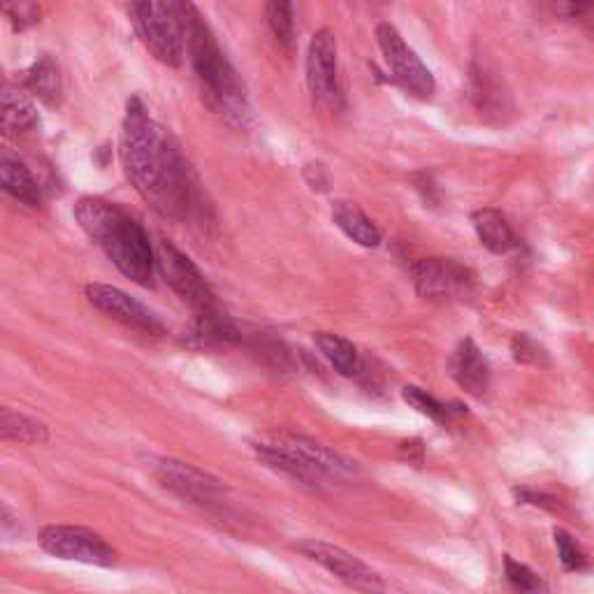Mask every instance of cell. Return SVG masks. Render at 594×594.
<instances>
[{
  "label": "cell",
  "mask_w": 594,
  "mask_h": 594,
  "mask_svg": "<svg viewBox=\"0 0 594 594\" xmlns=\"http://www.w3.org/2000/svg\"><path fill=\"white\" fill-rule=\"evenodd\" d=\"M121 163L126 177L153 212L172 221H188L198 214L200 194L194 170L140 98H130L126 107Z\"/></svg>",
  "instance_id": "cell-1"
},
{
  "label": "cell",
  "mask_w": 594,
  "mask_h": 594,
  "mask_svg": "<svg viewBox=\"0 0 594 594\" xmlns=\"http://www.w3.org/2000/svg\"><path fill=\"white\" fill-rule=\"evenodd\" d=\"M186 31V51L196 72L205 105L228 124L244 128L252 121V105L237 70L225 59L217 35L194 3H179Z\"/></svg>",
  "instance_id": "cell-2"
},
{
  "label": "cell",
  "mask_w": 594,
  "mask_h": 594,
  "mask_svg": "<svg viewBox=\"0 0 594 594\" xmlns=\"http://www.w3.org/2000/svg\"><path fill=\"white\" fill-rule=\"evenodd\" d=\"M74 219L126 279L144 289L153 286L159 267L156 248L138 219L103 198H82L74 205Z\"/></svg>",
  "instance_id": "cell-3"
},
{
  "label": "cell",
  "mask_w": 594,
  "mask_h": 594,
  "mask_svg": "<svg viewBox=\"0 0 594 594\" xmlns=\"http://www.w3.org/2000/svg\"><path fill=\"white\" fill-rule=\"evenodd\" d=\"M130 14L132 22H136L138 35L153 54V59L163 66L179 68L186 54V31L179 3L144 0V3H132Z\"/></svg>",
  "instance_id": "cell-4"
},
{
  "label": "cell",
  "mask_w": 594,
  "mask_h": 594,
  "mask_svg": "<svg viewBox=\"0 0 594 594\" xmlns=\"http://www.w3.org/2000/svg\"><path fill=\"white\" fill-rule=\"evenodd\" d=\"M156 265H159V272L163 275L170 289L175 291L179 295V300L186 302L190 310H194V316L219 310L221 304H219L214 291L209 289L205 277L200 275L196 263L190 260L186 254H182L175 244L167 242V240L159 242Z\"/></svg>",
  "instance_id": "cell-5"
},
{
  "label": "cell",
  "mask_w": 594,
  "mask_h": 594,
  "mask_svg": "<svg viewBox=\"0 0 594 594\" xmlns=\"http://www.w3.org/2000/svg\"><path fill=\"white\" fill-rule=\"evenodd\" d=\"M298 550L306 560L321 564L328 569L335 579H339L343 585L360 592V594H386L388 585L383 581L381 573L372 569L368 562L356 558L353 552L343 550L335 544L321 541V539H304L298 544Z\"/></svg>",
  "instance_id": "cell-6"
},
{
  "label": "cell",
  "mask_w": 594,
  "mask_h": 594,
  "mask_svg": "<svg viewBox=\"0 0 594 594\" xmlns=\"http://www.w3.org/2000/svg\"><path fill=\"white\" fill-rule=\"evenodd\" d=\"M40 548L54 558L82 562L93 567H114L117 564V550H114L98 532L72 525H49L37 536Z\"/></svg>",
  "instance_id": "cell-7"
},
{
  "label": "cell",
  "mask_w": 594,
  "mask_h": 594,
  "mask_svg": "<svg viewBox=\"0 0 594 594\" xmlns=\"http://www.w3.org/2000/svg\"><path fill=\"white\" fill-rule=\"evenodd\" d=\"M376 43L395 77V82L401 89H407L411 95H416V98H432L436 84L430 68L418 59V54L405 43V37L399 35L393 24L381 22L376 26Z\"/></svg>",
  "instance_id": "cell-8"
},
{
  "label": "cell",
  "mask_w": 594,
  "mask_h": 594,
  "mask_svg": "<svg viewBox=\"0 0 594 594\" xmlns=\"http://www.w3.org/2000/svg\"><path fill=\"white\" fill-rule=\"evenodd\" d=\"M151 471L163 488L175 492L177 497H182V500L190 504L217 509L225 500V486L221 478L207 474L194 465L179 463V459H172V457L153 459Z\"/></svg>",
  "instance_id": "cell-9"
},
{
  "label": "cell",
  "mask_w": 594,
  "mask_h": 594,
  "mask_svg": "<svg viewBox=\"0 0 594 594\" xmlns=\"http://www.w3.org/2000/svg\"><path fill=\"white\" fill-rule=\"evenodd\" d=\"M306 86H310L312 98L321 107L330 112H339L343 107L337 40L328 28H321L310 43V51H306Z\"/></svg>",
  "instance_id": "cell-10"
},
{
  "label": "cell",
  "mask_w": 594,
  "mask_h": 594,
  "mask_svg": "<svg viewBox=\"0 0 594 594\" xmlns=\"http://www.w3.org/2000/svg\"><path fill=\"white\" fill-rule=\"evenodd\" d=\"M86 298L95 306V310L103 312L105 316L119 321L126 328L138 330L142 335H165V325L161 316L149 310V306L136 298H130L117 286L107 283H89L86 286Z\"/></svg>",
  "instance_id": "cell-11"
},
{
  "label": "cell",
  "mask_w": 594,
  "mask_h": 594,
  "mask_svg": "<svg viewBox=\"0 0 594 594\" xmlns=\"http://www.w3.org/2000/svg\"><path fill=\"white\" fill-rule=\"evenodd\" d=\"M416 293L426 300H455L471 291L474 275L451 258H420L411 265Z\"/></svg>",
  "instance_id": "cell-12"
},
{
  "label": "cell",
  "mask_w": 594,
  "mask_h": 594,
  "mask_svg": "<svg viewBox=\"0 0 594 594\" xmlns=\"http://www.w3.org/2000/svg\"><path fill=\"white\" fill-rule=\"evenodd\" d=\"M260 442L298 457L300 463H304L306 467L321 474L325 481H330V478H343L353 471L351 459H347L341 453L328 449L325 444H321V442H316V439H310V436L279 432V434L263 436Z\"/></svg>",
  "instance_id": "cell-13"
},
{
  "label": "cell",
  "mask_w": 594,
  "mask_h": 594,
  "mask_svg": "<svg viewBox=\"0 0 594 594\" xmlns=\"http://www.w3.org/2000/svg\"><path fill=\"white\" fill-rule=\"evenodd\" d=\"M451 378L471 397H484L490 391V365L474 339H463L449 358Z\"/></svg>",
  "instance_id": "cell-14"
},
{
  "label": "cell",
  "mask_w": 594,
  "mask_h": 594,
  "mask_svg": "<svg viewBox=\"0 0 594 594\" xmlns=\"http://www.w3.org/2000/svg\"><path fill=\"white\" fill-rule=\"evenodd\" d=\"M469 98L486 121H504L511 112V95L486 66H471Z\"/></svg>",
  "instance_id": "cell-15"
},
{
  "label": "cell",
  "mask_w": 594,
  "mask_h": 594,
  "mask_svg": "<svg viewBox=\"0 0 594 594\" xmlns=\"http://www.w3.org/2000/svg\"><path fill=\"white\" fill-rule=\"evenodd\" d=\"M0 184L8 196H12L16 202L26 207H40L43 205V190L28 165L14 156L12 151H3L0 156Z\"/></svg>",
  "instance_id": "cell-16"
},
{
  "label": "cell",
  "mask_w": 594,
  "mask_h": 594,
  "mask_svg": "<svg viewBox=\"0 0 594 594\" xmlns=\"http://www.w3.org/2000/svg\"><path fill=\"white\" fill-rule=\"evenodd\" d=\"M471 225L476 230V237L481 242L490 254H509L519 246V237H515L511 223L506 217L497 209H478L471 214Z\"/></svg>",
  "instance_id": "cell-17"
},
{
  "label": "cell",
  "mask_w": 594,
  "mask_h": 594,
  "mask_svg": "<svg viewBox=\"0 0 594 594\" xmlns=\"http://www.w3.org/2000/svg\"><path fill=\"white\" fill-rule=\"evenodd\" d=\"M333 221L343 235L360 246L376 248L381 244V230L356 202L337 200L333 205Z\"/></svg>",
  "instance_id": "cell-18"
},
{
  "label": "cell",
  "mask_w": 594,
  "mask_h": 594,
  "mask_svg": "<svg viewBox=\"0 0 594 594\" xmlns=\"http://www.w3.org/2000/svg\"><path fill=\"white\" fill-rule=\"evenodd\" d=\"M24 89H28L33 95H37L45 105L56 107L63 101V77L59 66L54 63L51 56H43L40 61H35L22 77Z\"/></svg>",
  "instance_id": "cell-19"
},
{
  "label": "cell",
  "mask_w": 594,
  "mask_h": 594,
  "mask_svg": "<svg viewBox=\"0 0 594 594\" xmlns=\"http://www.w3.org/2000/svg\"><path fill=\"white\" fill-rule=\"evenodd\" d=\"M3 130L5 136H19V132H28L37 124H40V117H37V109L31 103L28 95L24 93L22 86H12L5 84L3 89Z\"/></svg>",
  "instance_id": "cell-20"
},
{
  "label": "cell",
  "mask_w": 594,
  "mask_h": 594,
  "mask_svg": "<svg viewBox=\"0 0 594 594\" xmlns=\"http://www.w3.org/2000/svg\"><path fill=\"white\" fill-rule=\"evenodd\" d=\"M0 434H3L5 442H16V444L40 446L49 442V428L43 423V420L31 418L10 407L0 411Z\"/></svg>",
  "instance_id": "cell-21"
},
{
  "label": "cell",
  "mask_w": 594,
  "mask_h": 594,
  "mask_svg": "<svg viewBox=\"0 0 594 594\" xmlns=\"http://www.w3.org/2000/svg\"><path fill=\"white\" fill-rule=\"evenodd\" d=\"M314 341L318 351L323 353V358L328 360L335 368V372H339L341 376H358L362 372L360 353L349 339H343L333 333H318L314 335Z\"/></svg>",
  "instance_id": "cell-22"
},
{
  "label": "cell",
  "mask_w": 594,
  "mask_h": 594,
  "mask_svg": "<svg viewBox=\"0 0 594 594\" xmlns=\"http://www.w3.org/2000/svg\"><path fill=\"white\" fill-rule=\"evenodd\" d=\"M401 397H405L409 407H414L418 414L430 418L432 423H436V426H449L453 416L459 414V407L451 409L449 405H444V401H439L434 395H430L428 391L418 388V386H405L401 388Z\"/></svg>",
  "instance_id": "cell-23"
},
{
  "label": "cell",
  "mask_w": 594,
  "mask_h": 594,
  "mask_svg": "<svg viewBox=\"0 0 594 594\" xmlns=\"http://www.w3.org/2000/svg\"><path fill=\"white\" fill-rule=\"evenodd\" d=\"M265 19L270 24L277 43L286 49H291L295 43V8L286 0H272L265 5Z\"/></svg>",
  "instance_id": "cell-24"
},
{
  "label": "cell",
  "mask_w": 594,
  "mask_h": 594,
  "mask_svg": "<svg viewBox=\"0 0 594 594\" xmlns=\"http://www.w3.org/2000/svg\"><path fill=\"white\" fill-rule=\"evenodd\" d=\"M504 579L515 594H548V583L539 573L527 564L513 560L511 555L504 558Z\"/></svg>",
  "instance_id": "cell-25"
},
{
  "label": "cell",
  "mask_w": 594,
  "mask_h": 594,
  "mask_svg": "<svg viewBox=\"0 0 594 594\" xmlns=\"http://www.w3.org/2000/svg\"><path fill=\"white\" fill-rule=\"evenodd\" d=\"M552 536H555V546H558L560 564L567 571H583V569H587V564H590L587 552L583 550V546L576 539H573V536L567 529H555Z\"/></svg>",
  "instance_id": "cell-26"
},
{
  "label": "cell",
  "mask_w": 594,
  "mask_h": 594,
  "mask_svg": "<svg viewBox=\"0 0 594 594\" xmlns=\"http://www.w3.org/2000/svg\"><path fill=\"white\" fill-rule=\"evenodd\" d=\"M511 351H513L515 362H521V365H536V368L548 365L546 349L539 347V343L527 335H515L511 341Z\"/></svg>",
  "instance_id": "cell-27"
},
{
  "label": "cell",
  "mask_w": 594,
  "mask_h": 594,
  "mask_svg": "<svg viewBox=\"0 0 594 594\" xmlns=\"http://www.w3.org/2000/svg\"><path fill=\"white\" fill-rule=\"evenodd\" d=\"M3 12L8 14L14 31H26L35 26L37 22H40V14H43L40 5H35V3H8L3 5Z\"/></svg>",
  "instance_id": "cell-28"
},
{
  "label": "cell",
  "mask_w": 594,
  "mask_h": 594,
  "mask_svg": "<svg viewBox=\"0 0 594 594\" xmlns=\"http://www.w3.org/2000/svg\"><path fill=\"white\" fill-rule=\"evenodd\" d=\"M302 177H304L306 186L314 190V194H328L330 190V172L321 161L306 163L302 170Z\"/></svg>",
  "instance_id": "cell-29"
},
{
  "label": "cell",
  "mask_w": 594,
  "mask_h": 594,
  "mask_svg": "<svg viewBox=\"0 0 594 594\" xmlns=\"http://www.w3.org/2000/svg\"><path fill=\"white\" fill-rule=\"evenodd\" d=\"M513 497L519 500V504H532V506H539V509H546V511H558L560 509V502L555 500L552 494L536 492V490H529V488H513Z\"/></svg>",
  "instance_id": "cell-30"
},
{
  "label": "cell",
  "mask_w": 594,
  "mask_h": 594,
  "mask_svg": "<svg viewBox=\"0 0 594 594\" xmlns=\"http://www.w3.org/2000/svg\"><path fill=\"white\" fill-rule=\"evenodd\" d=\"M397 455H399V459H405V463L420 467L426 463V446H423V442H420V439H407V442H401L397 446Z\"/></svg>",
  "instance_id": "cell-31"
}]
</instances>
